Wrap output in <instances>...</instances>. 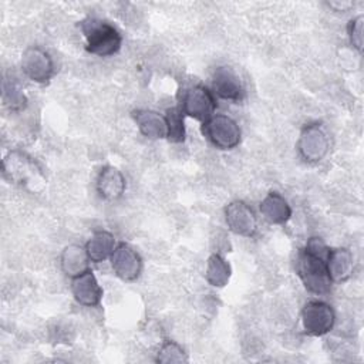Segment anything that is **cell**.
<instances>
[{"label": "cell", "mask_w": 364, "mask_h": 364, "mask_svg": "<svg viewBox=\"0 0 364 364\" xmlns=\"http://www.w3.org/2000/svg\"><path fill=\"white\" fill-rule=\"evenodd\" d=\"M80 26L85 37V50L88 53L98 57H109L121 48L122 37L112 24L88 17L82 20Z\"/></svg>", "instance_id": "cell-1"}, {"label": "cell", "mask_w": 364, "mask_h": 364, "mask_svg": "<svg viewBox=\"0 0 364 364\" xmlns=\"http://www.w3.org/2000/svg\"><path fill=\"white\" fill-rule=\"evenodd\" d=\"M296 272L309 291L314 294H326L330 291L333 282L330 280L324 257L303 249L296 259Z\"/></svg>", "instance_id": "cell-2"}, {"label": "cell", "mask_w": 364, "mask_h": 364, "mask_svg": "<svg viewBox=\"0 0 364 364\" xmlns=\"http://www.w3.org/2000/svg\"><path fill=\"white\" fill-rule=\"evenodd\" d=\"M202 134L219 149H232L240 142V128L228 115L213 114L202 124Z\"/></svg>", "instance_id": "cell-3"}, {"label": "cell", "mask_w": 364, "mask_h": 364, "mask_svg": "<svg viewBox=\"0 0 364 364\" xmlns=\"http://www.w3.org/2000/svg\"><path fill=\"white\" fill-rule=\"evenodd\" d=\"M336 323L333 307L320 300L307 301L301 310V324L309 336L320 337L327 334Z\"/></svg>", "instance_id": "cell-4"}, {"label": "cell", "mask_w": 364, "mask_h": 364, "mask_svg": "<svg viewBox=\"0 0 364 364\" xmlns=\"http://www.w3.org/2000/svg\"><path fill=\"white\" fill-rule=\"evenodd\" d=\"M216 108L213 94L203 85H193L182 95L181 109L185 115L205 122L209 119Z\"/></svg>", "instance_id": "cell-5"}, {"label": "cell", "mask_w": 364, "mask_h": 364, "mask_svg": "<svg viewBox=\"0 0 364 364\" xmlns=\"http://www.w3.org/2000/svg\"><path fill=\"white\" fill-rule=\"evenodd\" d=\"M297 149L306 162H320L328 152V138L323 128L318 124L306 125L300 132Z\"/></svg>", "instance_id": "cell-6"}, {"label": "cell", "mask_w": 364, "mask_h": 364, "mask_svg": "<svg viewBox=\"0 0 364 364\" xmlns=\"http://www.w3.org/2000/svg\"><path fill=\"white\" fill-rule=\"evenodd\" d=\"M21 70L27 78L43 84L53 77L54 63L46 50L33 46L26 48L21 55Z\"/></svg>", "instance_id": "cell-7"}, {"label": "cell", "mask_w": 364, "mask_h": 364, "mask_svg": "<svg viewBox=\"0 0 364 364\" xmlns=\"http://www.w3.org/2000/svg\"><path fill=\"white\" fill-rule=\"evenodd\" d=\"M225 220L228 228L239 236L250 237L256 233L257 218L243 200H233L225 208Z\"/></svg>", "instance_id": "cell-8"}, {"label": "cell", "mask_w": 364, "mask_h": 364, "mask_svg": "<svg viewBox=\"0 0 364 364\" xmlns=\"http://www.w3.org/2000/svg\"><path fill=\"white\" fill-rule=\"evenodd\" d=\"M109 260L114 273L121 280L132 282L141 274L142 259L136 253V250L127 243H119L118 246H115Z\"/></svg>", "instance_id": "cell-9"}, {"label": "cell", "mask_w": 364, "mask_h": 364, "mask_svg": "<svg viewBox=\"0 0 364 364\" xmlns=\"http://www.w3.org/2000/svg\"><path fill=\"white\" fill-rule=\"evenodd\" d=\"M71 293L77 303L85 307H95L101 303L102 289L92 270H87L71 280Z\"/></svg>", "instance_id": "cell-10"}, {"label": "cell", "mask_w": 364, "mask_h": 364, "mask_svg": "<svg viewBox=\"0 0 364 364\" xmlns=\"http://www.w3.org/2000/svg\"><path fill=\"white\" fill-rule=\"evenodd\" d=\"M212 85H213V92L222 100L237 102L245 97V87L239 75L230 67L216 68L213 74Z\"/></svg>", "instance_id": "cell-11"}, {"label": "cell", "mask_w": 364, "mask_h": 364, "mask_svg": "<svg viewBox=\"0 0 364 364\" xmlns=\"http://www.w3.org/2000/svg\"><path fill=\"white\" fill-rule=\"evenodd\" d=\"M127 182L121 171L115 166H104L97 176V192L107 200H115L125 192Z\"/></svg>", "instance_id": "cell-12"}, {"label": "cell", "mask_w": 364, "mask_h": 364, "mask_svg": "<svg viewBox=\"0 0 364 364\" xmlns=\"http://www.w3.org/2000/svg\"><path fill=\"white\" fill-rule=\"evenodd\" d=\"M327 272L333 283H341L351 277L354 269V259L348 249H331L326 259Z\"/></svg>", "instance_id": "cell-13"}, {"label": "cell", "mask_w": 364, "mask_h": 364, "mask_svg": "<svg viewBox=\"0 0 364 364\" xmlns=\"http://www.w3.org/2000/svg\"><path fill=\"white\" fill-rule=\"evenodd\" d=\"M139 132L151 139H162L168 136V125L165 117L152 109H136L132 114Z\"/></svg>", "instance_id": "cell-14"}, {"label": "cell", "mask_w": 364, "mask_h": 364, "mask_svg": "<svg viewBox=\"0 0 364 364\" xmlns=\"http://www.w3.org/2000/svg\"><path fill=\"white\" fill-rule=\"evenodd\" d=\"M90 262L87 249L81 245H68L60 256L61 270L71 279L90 270Z\"/></svg>", "instance_id": "cell-15"}, {"label": "cell", "mask_w": 364, "mask_h": 364, "mask_svg": "<svg viewBox=\"0 0 364 364\" xmlns=\"http://www.w3.org/2000/svg\"><path fill=\"white\" fill-rule=\"evenodd\" d=\"M262 216L273 225H283L291 216V208L289 202L277 192H270L260 202Z\"/></svg>", "instance_id": "cell-16"}, {"label": "cell", "mask_w": 364, "mask_h": 364, "mask_svg": "<svg viewBox=\"0 0 364 364\" xmlns=\"http://www.w3.org/2000/svg\"><path fill=\"white\" fill-rule=\"evenodd\" d=\"M85 249L91 262L101 263L111 257L115 249V237L107 230H98L88 239Z\"/></svg>", "instance_id": "cell-17"}, {"label": "cell", "mask_w": 364, "mask_h": 364, "mask_svg": "<svg viewBox=\"0 0 364 364\" xmlns=\"http://www.w3.org/2000/svg\"><path fill=\"white\" fill-rule=\"evenodd\" d=\"M230 264L218 253L210 255V257L208 259L206 263V272H205V277L206 282L213 286V287H223L228 284L229 279H230Z\"/></svg>", "instance_id": "cell-18"}, {"label": "cell", "mask_w": 364, "mask_h": 364, "mask_svg": "<svg viewBox=\"0 0 364 364\" xmlns=\"http://www.w3.org/2000/svg\"><path fill=\"white\" fill-rule=\"evenodd\" d=\"M183 112L181 108L173 107L166 111L165 119L168 125V139L172 142H182L185 139V125H183Z\"/></svg>", "instance_id": "cell-19"}, {"label": "cell", "mask_w": 364, "mask_h": 364, "mask_svg": "<svg viewBox=\"0 0 364 364\" xmlns=\"http://www.w3.org/2000/svg\"><path fill=\"white\" fill-rule=\"evenodd\" d=\"M158 363L169 364V363H186L188 355L185 350L175 341H165L156 355Z\"/></svg>", "instance_id": "cell-20"}, {"label": "cell", "mask_w": 364, "mask_h": 364, "mask_svg": "<svg viewBox=\"0 0 364 364\" xmlns=\"http://www.w3.org/2000/svg\"><path fill=\"white\" fill-rule=\"evenodd\" d=\"M3 98H4V104L10 107V109L17 111L26 107V97L23 94V91L17 87V84L11 82L7 84L4 82V92H3Z\"/></svg>", "instance_id": "cell-21"}, {"label": "cell", "mask_w": 364, "mask_h": 364, "mask_svg": "<svg viewBox=\"0 0 364 364\" xmlns=\"http://www.w3.org/2000/svg\"><path fill=\"white\" fill-rule=\"evenodd\" d=\"M363 27H364V16L363 14H358V16L353 17L348 21V26H347V33H348L350 43L360 53L363 51V43H364Z\"/></svg>", "instance_id": "cell-22"}, {"label": "cell", "mask_w": 364, "mask_h": 364, "mask_svg": "<svg viewBox=\"0 0 364 364\" xmlns=\"http://www.w3.org/2000/svg\"><path fill=\"white\" fill-rule=\"evenodd\" d=\"M328 6L336 11H347L354 6V3L353 1H328Z\"/></svg>", "instance_id": "cell-23"}]
</instances>
